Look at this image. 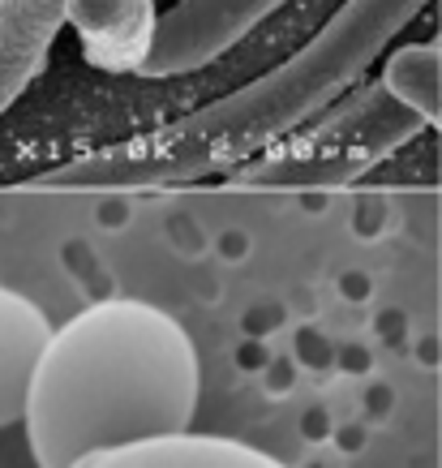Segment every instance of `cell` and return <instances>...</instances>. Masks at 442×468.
<instances>
[{"label": "cell", "mask_w": 442, "mask_h": 468, "mask_svg": "<svg viewBox=\"0 0 442 468\" xmlns=\"http://www.w3.org/2000/svg\"><path fill=\"white\" fill-rule=\"evenodd\" d=\"M57 326L30 297L0 284V430L26 421L30 387Z\"/></svg>", "instance_id": "cell-6"}, {"label": "cell", "mask_w": 442, "mask_h": 468, "mask_svg": "<svg viewBox=\"0 0 442 468\" xmlns=\"http://www.w3.org/2000/svg\"><path fill=\"white\" fill-rule=\"evenodd\" d=\"M279 5L288 0H176L159 22L155 52L142 65V78L163 82L211 65L215 57L237 48L258 22H267Z\"/></svg>", "instance_id": "cell-4"}, {"label": "cell", "mask_w": 442, "mask_h": 468, "mask_svg": "<svg viewBox=\"0 0 442 468\" xmlns=\"http://www.w3.org/2000/svg\"><path fill=\"white\" fill-rule=\"evenodd\" d=\"M202 361L181 318L138 297L95 301L57 326L26 404V439L39 468L133 442L189 434Z\"/></svg>", "instance_id": "cell-2"}, {"label": "cell", "mask_w": 442, "mask_h": 468, "mask_svg": "<svg viewBox=\"0 0 442 468\" xmlns=\"http://www.w3.org/2000/svg\"><path fill=\"white\" fill-rule=\"evenodd\" d=\"M60 27H69V0H0V116L39 78Z\"/></svg>", "instance_id": "cell-7"}, {"label": "cell", "mask_w": 442, "mask_h": 468, "mask_svg": "<svg viewBox=\"0 0 442 468\" xmlns=\"http://www.w3.org/2000/svg\"><path fill=\"white\" fill-rule=\"evenodd\" d=\"M426 0H343L335 17L297 57L258 82L206 103L151 133L69 159L30 185L39 189H176L211 172H237L284 143L310 116H322L343 90H357L370 60L416 17Z\"/></svg>", "instance_id": "cell-1"}, {"label": "cell", "mask_w": 442, "mask_h": 468, "mask_svg": "<svg viewBox=\"0 0 442 468\" xmlns=\"http://www.w3.org/2000/svg\"><path fill=\"white\" fill-rule=\"evenodd\" d=\"M426 125L413 108H404L386 82H361L348 100L331 103L314 125L284 138V146L267 151L262 159L232 172V185L241 189H343L361 181L374 164H383L391 151H400L416 129Z\"/></svg>", "instance_id": "cell-3"}, {"label": "cell", "mask_w": 442, "mask_h": 468, "mask_svg": "<svg viewBox=\"0 0 442 468\" xmlns=\"http://www.w3.org/2000/svg\"><path fill=\"white\" fill-rule=\"evenodd\" d=\"M78 468H288L262 447L224 434H168V439L133 442L82 460Z\"/></svg>", "instance_id": "cell-8"}, {"label": "cell", "mask_w": 442, "mask_h": 468, "mask_svg": "<svg viewBox=\"0 0 442 468\" xmlns=\"http://www.w3.org/2000/svg\"><path fill=\"white\" fill-rule=\"evenodd\" d=\"M386 90L413 108L421 121H442V48L438 43H413L386 60Z\"/></svg>", "instance_id": "cell-9"}, {"label": "cell", "mask_w": 442, "mask_h": 468, "mask_svg": "<svg viewBox=\"0 0 442 468\" xmlns=\"http://www.w3.org/2000/svg\"><path fill=\"white\" fill-rule=\"evenodd\" d=\"M163 14L155 0H69V27L82 57L103 73H142Z\"/></svg>", "instance_id": "cell-5"}]
</instances>
